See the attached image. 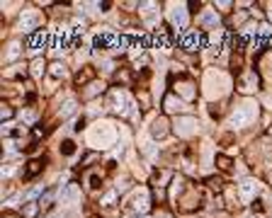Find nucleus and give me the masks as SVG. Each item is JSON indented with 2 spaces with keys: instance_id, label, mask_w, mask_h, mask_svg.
<instances>
[{
  "instance_id": "obj_1",
  "label": "nucleus",
  "mask_w": 272,
  "mask_h": 218,
  "mask_svg": "<svg viewBox=\"0 0 272 218\" xmlns=\"http://www.w3.org/2000/svg\"><path fill=\"white\" fill-rule=\"evenodd\" d=\"M117 141V126L112 122H97L88 131V143L93 148H109Z\"/></svg>"
},
{
  "instance_id": "obj_2",
  "label": "nucleus",
  "mask_w": 272,
  "mask_h": 218,
  "mask_svg": "<svg viewBox=\"0 0 272 218\" xmlns=\"http://www.w3.org/2000/svg\"><path fill=\"white\" fill-rule=\"evenodd\" d=\"M255 119H258V102L243 99V102H238L236 109H233L231 126L233 129H243V126H248V124H253Z\"/></svg>"
},
{
  "instance_id": "obj_3",
  "label": "nucleus",
  "mask_w": 272,
  "mask_h": 218,
  "mask_svg": "<svg viewBox=\"0 0 272 218\" xmlns=\"http://www.w3.org/2000/svg\"><path fill=\"white\" fill-rule=\"evenodd\" d=\"M229 75L226 73H221V70H209L207 73V78H204V95L209 97V99H214V97H221L226 90H229Z\"/></svg>"
},
{
  "instance_id": "obj_4",
  "label": "nucleus",
  "mask_w": 272,
  "mask_h": 218,
  "mask_svg": "<svg viewBox=\"0 0 272 218\" xmlns=\"http://www.w3.org/2000/svg\"><path fill=\"white\" fill-rule=\"evenodd\" d=\"M109 104H112V109H114L117 114H134V102H131V97L126 95L124 90H114V92L109 95Z\"/></svg>"
},
{
  "instance_id": "obj_5",
  "label": "nucleus",
  "mask_w": 272,
  "mask_h": 218,
  "mask_svg": "<svg viewBox=\"0 0 272 218\" xmlns=\"http://www.w3.org/2000/svg\"><path fill=\"white\" fill-rule=\"evenodd\" d=\"M41 13L39 10H22V15H20V29L22 32H34V29L41 27Z\"/></svg>"
},
{
  "instance_id": "obj_6",
  "label": "nucleus",
  "mask_w": 272,
  "mask_h": 218,
  "mask_svg": "<svg viewBox=\"0 0 272 218\" xmlns=\"http://www.w3.org/2000/svg\"><path fill=\"white\" fill-rule=\"evenodd\" d=\"M197 129H199V122L197 119H192V117H177L175 119V134L182 138H190L197 134Z\"/></svg>"
},
{
  "instance_id": "obj_7",
  "label": "nucleus",
  "mask_w": 272,
  "mask_h": 218,
  "mask_svg": "<svg viewBox=\"0 0 272 218\" xmlns=\"http://www.w3.org/2000/svg\"><path fill=\"white\" fill-rule=\"evenodd\" d=\"M180 46H182L185 51H197V49L207 46V39H204L202 32H187V34L180 37Z\"/></svg>"
},
{
  "instance_id": "obj_8",
  "label": "nucleus",
  "mask_w": 272,
  "mask_h": 218,
  "mask_svg": "<svg viewBox=\"0 0 272 218\" xmlns=\"http://www.w3.org/2000/svg\"><path fill=\"white\" fill-rule=\"evenodd\" d=\"M129 206L134 208L139 216H144V213L149 211V206H151L149 191H146V189H136L134 194H131V199H129Z\"/></svg>"
},
{
  "instance_id": "obj_9",
  "label": "nucleus",
  "mask_w": 272,
  "mask_h": 218,
  "mask_svg": "<svg viewBox=\"0 0 272 218\" xmlns=\"http://www.w3.org/2000/svg\"><path fill=\"white\" fill-rule=\"evenodd\" d=\"M170 25L177 32H185V27H187V8L182 3L180 5H170Z\"/></svg>"
},
{
  "instance_id": "obj_10",
  "label": "nucleus",
  "mask_w": 272,
  "mask_h": 218,
  "mask_svg": "<svg viewBox=\"0 0 272 218\" xmlns=\"http://www.w3.org/2000/svg\"><path fill=\"white\" fill-rule=\"evenodd\" d=\"M78 199H81V187H78V184H66V187L61 189V194H58V201L63 206L78 204Z\"/></svg>"
},
{
  "instance_id": "obj_11",
  "label": "nucleus",
  "mask_w": 272,
  "mask_h": 218,
  "mask_svg": "<svg viewBox=\"0 0 272 218\" xmlns=\"http://www.w3.org/2000/svg\"><path fill=\"white\" fill-rule=\"evenodd\" d=\"M258 191H260V184L255 182V179H243V182L238 184V194H241L243 201H253Z\"/></svg>"
},
{
  "instance_id": "obj_12",
  "label": "nucleus",
  "mask_w": 272,
  "mask_h": 218,
  "mask_svg": "<svg viewBox=\"0 0 272 218\" xmlns=\"http://www.w3.org/2000/svg\"><path fill=\"white\" fill-rule=\"evenodd\" d=\"M258 73L255 70H248V73H243L241 75V80H238V90L241 92H255L258 90Z\"/></svg>"
},
{
  "instance_id": "obj_13",
  "label": "nucleus",
  "mask_w": 272,
  "mask_h": 218,
  "mask_svg": "<svg viewBox=\"0 0 272 218\" xmlns=\"http://www.w3.org/2000/svg\"><path fill=\"white\" fill-rule=\"evenodd\" d=\"M197 22H199L204 29H219V15H217V10H202V13L197 15Z\"/></svg>"
},
{
  "instance_id": "obj_14",
  "label": "nucleus",
  "mask_w": 272,
  "mask_h": 218,
  "mask_svg": "<svg viewBox=\"0 0 272 218\" xmlns=\"http://www.w3.org/2000/svg\"><path fill=\"white\" fill-rule=\"evenodd\" d=\"M141 8H144L141 15H144V20H146V27H156L158 20H161V15H158V10H156V3H144Z\"/></svg>"
},
{
  "instance_id": "obj_15",
  "label": "nucleus",
  "mask_w": 272,
  "mask_h": 218,
  "mask_svg": "<svg viewBox=\"0 0 272 218\" xmlns=\"http://www.w3.org/2000/svg\"><path fill=\"white\" fill-rule=\"evenodd\" d=\"M163 107H165V112L168 114H180V112H187V104L180 99V97H175V95H170V97H165V102H163Z\"/></svg>"
},
{
  "instance_id": "obj_16",
  "label": "nucleus",
  "mask_w": 272,
  "mask_h": 218,
  "mask_svg": "<svg viewBox=\"0 0 272 218\" xmlns=\"http://www.w3.org/2000/svg\"><path fill=\"white\" fill-rule=\"evenodd\" d=\"M165 134H168V122H165L163 117L153 119V124H151V136H153V138H163Z\"/></svg>"
},
{
  "instance_id": "obj_17",
  "label": "nucleus",
  "mask_w": 272,
  "mask_h": 218,
  "mask_svg": "<svg viewBox=\"0 0 272 218\" xmlns=\"http://www.w3.org/2000/svg\"><path fill=\"white\" fill-rule=\"evenodd\" d=\"M49 41V34L46 32H39V34H34L32 41H29V54H39V49H44V44Z\"/></svg>"
},
{
  "instance_id": "obj_18",
  "label": "nucleus",
  "mask_w": 272,
  "mask_h": 218,
  "mask_svg": "<svg viewBox=\"0 0 272 218\" xmlns=\"http://www.w3.org/2000/svg\"><path fill=\"white\" fill-rule=\"evenodd\" d=\"M175 92L180 97H185V99H192L194 97V85L187 80H182V82H175Z\"/></svg>"
},
{
  "instance_id": "obj_19",
  "label": "nucleus",
  "mask_w": 272,
  "mask_h": 218,
  "mask_svg": "<svg viewBox=\"0 0 272 218\" xmlns=\"http://www.w3.org/2000/svg\"><path fill=\"white\" fill-rule=\"evenodd\" d=\"M20 54H22V44H20V41H13V44L8 46V54H5V61H13V58H17Z\"/></svg>"
},
{
  "instance_id": "obj_20",
  "label": "nucleus",
  "mask_w": 272,
  "mask_h": 218,
  "mask_svg": "<svg viewBox=\"0 0 272 218\" xmlns=\"http://www.w3.org/2000/svg\"><path fill=\"white\" fill-rule=\"evenodd\" d=\"M51 78H54V80L66 78V66H63V63H54V66H51Z\"/></svg>"
},
{
  "instance_id": "obj_21",
  "label": "nucleus",
  "mask_w": 272,
  "mask_h": 218,
  "mask_svg": "<svg viewBox=\"0 0 272 218\" xmlns=\"http://www.w3.org/2000/svg\"><path fill=\"white\" fill-rule=\"evenodd\" d=\"M71 114H76V102H73V99H68L66 104H63V109H61V117H63V119L71 117Z\"/></svg>"
},
{
  "instance_id": "obj_22",
  "label": "nucleus",
  "mask_w": 272,
  "mask_h": 218,
  "mask_svg": "<svg viewBox=\"0 0 272 218\" xmlns=\"http://www.w3.org/2000/svg\"><path fill=\"white\" fill-rule=\"evenodd\" d=\"M32 75H34V78H41V75H44V61H34V63H32Z\"/></svg>"
},
{
  "instance_id": "obj_23",
  "label": "nucleus",
  "mask_w": 272,
  "mask_h": 218,
  "mask_svg": "<svg viewBox=\"0 0 272 218\" xmlns=\"http://www.w3.org/2000/svg\"><path fill=\"white\" fill-rule=\"evenodd\" d=\"M204 165H212V143H207L204 148Z\"/></svg>"
},
{
  "instance_id": "obj_24",
  "label": "nucleus",
  "mask_w": 272,
  "mask_h": 218,
  "mask_svg": "<svg viewBox=\"0 0 272 218\" xmlns=\"http://www.w3.org/2000/svg\"><path fill=\"white\" fill-rule=\"evenodd\" d=\"M102 87H105L102 82H93V85H90V90H88V95H95V92H102Z\"/></svg>"
},
{
  "instance_id": "obj_25",
  "label": "nucleus",
  "mask_w": 272,
  "mask_h": 218,
  "mask_svg": "<svg viewBox=\"0 0 272 218\" xmlns=\"http://www.w3.org/2000/svg\"><path fill=\"white\" fill-rule=\"evenodd\" d=\"M34 213H37V204H29L25 208V216H34Z\"/></svg>"
},
{
  "instance_id": "obj_26",
  "label": "nucleus",
  "mask_w": 272,
  "mask_h": 218,
  "mask_svg": "<svg viewBox=\"0 0 272 218\" xmlns=\"http://www.w3.org/2000/svg\"><path fill=\"white\" fill-rule=\"evenodd\" d=\"M63 153H66V155H71V153H73V143H71V141H66V143H63Z\"/></svg>"
},
{
  "instance_id": "obj_27",
  "label": "nucleus",
  "mask_w": 272,
  "mask_h": 218,
  "mask_svg": "<svg viewBox=\"0 0 272 218\" xmlns=\"http://www.w3.org/2000/svg\"><path fill=\"white\" fill-rule=\"evenodd\" d=\"M15 172V165H8V167H5V170H3V175H5V177H10V175H13Z\"/></svg>"
},
{
  "instance_id": "obj_28",
  "label": "nucleus",
  "mask_w": 272,
  "mask_h": 218,
  "mask_svg": "<svg viewBox=\"0 0 272 218\" xmlns=\"http://www.w3.org/2000/svg\"><path fill=\"white\" fill-rule=\"evenodd\" d=\"M13 117V112H10V107H3V119H10Z\"/></svg>"
},
{
  "instance_id": "obj_29",
  "label": "nucleus",
  "mask_w": 272,
  "mask_h": 218,
  "mask_svg": "<svg viewBox=\"0 0 272 218\" xmlns=\"http://www.w3.org/2000/svg\"><path fill=\"white\" fill-rule=\"evenodd\" d=\"M265 66H267V75H270V78H272V56H270V58H267V61H265Z\"/></svg>"
},
{
  "instance_id": "obj_30",
  "label": "nucleus",
  "mask_w": 272,
  "mask_h": 218,
  "mask_svg": "<svg viewBox=\"0 0 272 218\" xmlns=\"http://www.w3.org/2000/svg\"><path fill=\"white\" fill-rule=\"evenodd\" d=\"M267 15H270V20H272V3L267 5Z\"/></svg>"
},
{
  "instance_id": "obj_31",
  "label": "nucleus",
  "mask_w": 272,
  "mask_h": 218,
  "mask_svg": "<svg viewBox=\"0 0 272 218\" xmlns=\"http://www.w3.org/2000/svg\"><path fill=\"white\" fill-rule=\"evenodd\" d=\"M136 218H149V216H136Z\"/></svg>"
}]
</instances>
